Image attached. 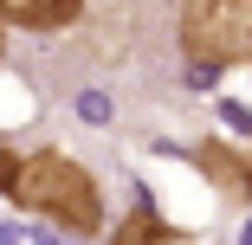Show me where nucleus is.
I'll return each instance as SVG.
<instances>
[{
  "label": "nucleus",
  "mask_w": 252,
  "mask_h": 245,
  "mask_svg": "<svg viewBox=\"0 0 252 245\" xmlns=\"http://www.w3.org/2000/svg\"><path fill=\"white\" fill-rule=\"evenodd\" d=\"M0 193H7L20 213H32L45 226H65L78 239H91L104 226V187L65 149H32V155L7 149L0 155Z\"/></svg>",
  "instance_id": "1"
},
{
  "label": "nucleus",
  "mask_w": 252,
  "mask_h": 245,
  "mask_svg": "<svg viewBox=\"0 0 252 245\" xmlns=\"http://www.w3.org/2000/svg\"><path fill=\"white\" fill-rule=\"evenodd\" d=\"M175 45L194 71L252 65V0H181Z\"/></svg>",
  "instance_id": "2"
},
{
  "label": "nucleus",
  "mask_w": 252,
  "mask_h": 245,
  "mask_svg": "<svg viewBox=\"0 0 252 245\" xmlns=\"http://www.w3.org/2000/svg\"><path fill=\"white\" fill-rule=\"evenodd\" d=\"M188 155H194V168L207 174V187L220 193V200H233V207H252V149H246V142L200 136Z\"/></svg>",
  "instance_id": "3"
},
{
  "label": "nucleus",
  "mask_w": 252,
  "mask_h": 245,
  "mask_svg": "<svg viewBox=\"0 0 252 245\" xmlns=\"http://www.w3.org/2000/svg\"><path fill=\"white\" fill-rule=\"evenodd\" d=\"M0 20L13 32H65L84 20V0H0Z\"/></svg>",
  "instance_id": "4"
},
{
  "label": "nucleus",
  "mask_w": 252,
  "mask_h": 245,
  "mask_svg": "<svg viewBox=\"0 0 252 245\" xmlns=\"http://www.w3.org/2000/svg\"><path fill=\"white\" fill-rule=\"evenodd\" d=\"M104 245H188V232L181 226H168L149 200H136L129 213H123V226H110V239Z\"/></svg>",
  "instance_id": "5"
}]
</instances>
